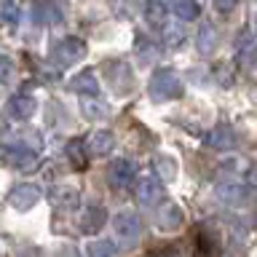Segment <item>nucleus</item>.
<instances>
[{
    "instance_id": "nucleus-1",
    "label": "nucleus",
    "mask_w": 257,
    "mask_h": 257,
    "mask_svg": "<svg viewBox=\"0 0 257 257\" xmlns=\"http://www.w3.org/2000/svg\"><path fill=\"white\" fill-rule=\"evenodd\" d=\"M148 91L156 102H166V99H180V96L185 94V86L172 70H156L153 78H150Z\"/></svg>"
},
{
    "instance_id": "nucleus-2",
    "label": "nucleus",
    "mask_w": 257,
    "mask_h": 257,
    "mask_svg": "<svg viewBox=\"0 0 257 257\" xmlns=\"http://www.w3.org/2000/svg\"><path fill=\"white\" fill-rule=\"evenodd\" d=\"M112 228H115L118 244L123 249H134L137 241H140V236H142V220H140L137 212H132V209L118 212L115 220H112Z\"/></svg>"
},
{
    "instance_id": "nucleus-3",
    "label": "nucleus",
    "mask_w": 257,
    "mask_h": 257,
    "mask_svg": "<svg viewBox=\"0 0 257 257\" xmlns=\"http://www.w3.org/2000/svg\"><path fill=\"white\" fill-rule=\"evenodd\" d=\"M0 164L19 169V172H30L38 164L35 150L24 148V145H0Z\"/></svg>"
},
{
    "instance_id": "nucleus-4",
    "label": "nucleus",
    "mask_w": 257,
    "mask_h": 257,
    "mask_svg": "<svg viewBox=\"0 0 257 257\" xmlns=\"http://www.w3.org/2000/svg\"><path fill=\"white\" fill-rule=\"evenodd\" d=\"M83 56H86V43L80 38H62L51 51V59L56 67H70V64L80 62Z\"/></svg>"
},
{
    "instance_id": "nucleus-5",
    "label": "nucleus",
    "mask_w": 257,
    "mask_h": 257,
    "mask_svg": "<svg viewBox=\"0 0 257 257\" xmlns=\"http://www.w3.org/2000/svg\"><path fill=\"white\" fill-rule=\"evenodd\" d=\"M217 254H220L217 233L209 230L206 225H198L193 230V257H217Z\"/></svg>"
},
{
    "instance_id": "nucleus-6",
    "label": "nucleus",
    "mask_w": 257,
    "mask_h": 257,
    "mask_svg": "<svg viewBox=\"0 0 257 257\" xmlns=\"http://www.w3.org/2000/svg\"><path fill=\"white\" fill-rule=\"evenodd\" d=\"M134 177H137V164L128 161V158L112 161L110 169H107V182L112 185V188H118V190L128 188V185L134 182Z\"/></svg>"
},
{
    "instance_id": "nucleus-7",
    "label": "nucleus",
    "mask_w": 257,
    "mask_h": 257,
    "mask_svg": "<svg viewBox=\"0 0 257 257\" xmlns=\"http://www.w3.org/2000/svg\"><path fill=\"white\" fill-rule=\"evenodd\" d=\"M8 201H11L14 209L27 212V209H32L40 201V188H38V185H32V182L16 185V188H11V193H8Z\"/></svg>"
},
{
    "instance_id": "nucleus-8",
    "label": "nucleus",
    "mask_w": 257,
    "mask_h": 257,
    "mask_svg": "<svg viewBox=\"0 0 257 257\" xmlns=\"http://www.w3.org/2000/svg\"><path fill=\"white\" fill-rule=\"evenodd\" d=\"M214 196L228 206H244L249 201V188L241 182H220L214 188Z\"/></svg>"
},
{
    "instance_id": "nucleus-9",
    "label": "nucleus",
    "mask_w": 257,
    "mask_h": 257,
    "mask_svg": "<svg viewBox=\"0 0 257 257\" xmlns=\"http://www.w3.org/2000/svg\"><path fill=\"white\" fill-rule=\"evenodd\" d=\"M35 110H38V102L32 99L30 94H16L6 104V115L14 118V120H27V118L35 115Z\"/></svg>"
},
{
    "instance_id": "nucleus-10",
    "label": "nucleus",
    "mask_w": 257,
    "mask_h": 257,
    "mask_svg": "<svg viewBox=\"0 0 257 257\" xmlns=\"http://www.w3.org/2000/svg\"><path fill=\"white\" fill-rule=\"evenodd\" d=\"M161 196H164V188H161V182L156 180V177H145V180H140V185H137V204L140 206H156Z\"/></svg>"
},
{
    "instance_id": "nucleus-11",
    "label": "nucleus",
    "mask_w": 257,
    "mask_h": 257,
    "mask_svg": "<svg viewBox=\"0 0 257 257\" xmlns=\"http://www.w3.org/2000/svg\"><path fill=\"white\" fill-rule=\"evenodd\" d=\"M32 22L38 24V27H43V24H59L62 22V8L54 3V0H38L35 6H32Z\"/></svg>"
},
{
    "instance_id": "nucleus-12",
    "label": "nucleus",
    "mask_w": 257,
    "mask_h": 257,
    "mask_svg": "<svg viewBox=\"0 0 257 257\" xmlns=\"http://www.w3.org/2000/svg\"><path fill=\"white\" fill-rule=\"evenodd\" d=\"M142 14H145V22H148V27H153V30H164L169 6H166V0H145Z\"/></svg>"
},
{
    "instance_id": "nucleus-13",
    "label": "nucleus",
    "mask_w": 257,
    "mask_h": 257,
    "mask_svg": "<svg viewBox=\"0 0 257 257\" xmlns=\"http://www.w3.org/2000/svg\"><path fill=\"white\" fill-rule=\"evenodd\" d=\"M182 220H185V214L177 204H164L156 214V225L161 230H177L182 225Z\"/></svg>"
},
{
    "instance_id": "nucleus-14",
    "label": "nucleus",
    "mask_w": 257,
    "mask_h": 257,
    "mask_svg": "<svg viewBox=\"0 0 257 257\" xmlns=\"http://www.w3.org/2000/svg\"><path fill=\"white\" fill-rule=\"evenodd\" d=\"M104 222H107V212H104L102 206H86L83 217H80V230H83L86 236H94V233L102 230Z\"/></svg>"
},
{
    "instance_id": "nucleus-15",
    "label": "nucleus",
    "mask_w": 257,
    "mask_h": 257,
    "mask_svg": "<svg viewBox=\"0 0 257 257\" xmlns=\"http://www.w3.org/2000/svg\"><path fill=\"white\" fill-rule=\"evenodd\" d=\"M48 201H51L56 209H75L78 201H80V193L75 188H64V185H59V188L48 190Z\"/></svg>"
},
{
    "instance_id": "nucleus-16",
    "label": "nucleus",
    "mask_w": 257,
    "mask_h": 257,
    "mask_svg": "<svg viewBox=\"0 0 257 257\" xmlns=\"http://www.w3.org/2000/svg\"><path fill=\"white\" fill-rule=\"evenodd\" d=\"M70 88H72V91H78V94L96 96V94H99V80H96L94 70H83V72H78V75L70 80Z\"/></svg>"
},
{
    "instance_id": "nucleus-17",
    "label": "nucleus",
    "mask_w": 257,
    "mask_h": 257,
    "mask_svg": "<svg viewBox=\"0 0 257 257\" xmlns=\"http://www.w3.org/2000/svg\"><path fill=\"white\" fill-rule=\"evenodd\" d=\"M206 145L214 150H230L233 145H236V137H233V132L228 126H217L214 132L206 134Z\"/></svg>"
},
{
    "instance_id": "nucleus-18",
    "label": "nucleus",
    "mask_w": 257,
    "mask_h": 257,
    "mask_svg": "<svg viewBox=\"0 0 257 257\" xmlns=\"http://www.w3.org/2000/svg\"><path fill=\"white\" fill-rule=\"evenodd\" d=\"M196 43H198V51L201 54H212L214 51V48H217V30H214V24H209V22L201 24Z\"/></svg>"
},
{
    "instance_id": "nucleus-19",
    "label": "nucleus",
    "mask_w": 257,
    "mask_h": 257,
    "mask_svg": "<svg viewBox=\"0 0 257 257\" xmlns=\"http://www.w3.org/2000/svg\"><path fill=\"white\" fill-rule=\"evenodd\" d=\"M67 158L75 172H83V169L88 166V158H86V142L83 140H72L67 145Z\"/></svg>"
},
{
    "instance_id": "nucleus-20",
    "label": "nucleus",
    "mask_w": 257,
    "mask_h": 257,
    "mask_svg": "<svg viewBox=\"0 0 257 257\" xmlns=\"http://www.w3.org/2000/svg\"><path fill=\"white\" fill-rule=\"evenodd\" d=\"M172 11L180 16L182 22H193V19H196V16L201 14V8H198L196 0H174Z\"/></svg>"
},
{
    "instance_id": "nucleus-21",
    "label": "nucleus",
    "mask_w": 257,
    "mask_h": 257,
    "mask_svg": "<svg viewBox=\"0 0 257 257\" xmlns=\"http://www.w3.org/2000/svg\"><path fill=\"white\" fill-rule=\"evenodd\" d=\"M19 16H22L19 0H0V22H6V24H19Z\"/></svg>"
},
{
    "instance_id": "nucleus-22",
    "label": "nucleus",
    "mask_w": 257,
    "mask_h": 257,
    "mask_svg": "<svg viewBox=\"0 0 257 257\" xmlns=\"http://www.w3.org/2000/svg\"><path fill=\"white\" fill-rule=\"evenodd\" d=\"M236 51H238V59L246 64H252V59H254V46H252V32H241V38H238V43H236Z\"/></svg>"
},
{
    "instance_id": "nucleus-23",
    "label": "nucleus",
    "mask_w": 257,
    "mask_h": 257,
    "mask_svg": "<svg viewBox=\"0 0 257 257\" xmlns=\"http://www.w3.org/2000/svg\"><path fill=\"white\" fill-rule=\"evenodd\" d=\"M112 142H115V140H112L110 132H96L91 137V145H88V148H91L94 156H107L110 148H112Z\"/></svg>"
},
{
    "instance_id": "nucleus-24",
    "label": "nucleus",
    "mask_w": 257,
    "mask_h": 257,
    "mask_svg": "<svg viewBox=\"0 0 257 257\" xmlns=\"http://www.w3.org/2000/svg\"><path fill=\"white\" fill-rule=\"evenodd\" d=\"M86 257H115V244L107 238L91 241V244L86 246Z\"/></svg>"
},
{
    "instance_id": "nucleus-25",
    "label": "nucleus",
    "mask_w": 257,
    "mask_h": 257,
    "mask_svg": "<svg viewBox=\"0 0 257 257\" xmlns=\"http://www.w3.org/2000/svg\"><path fill=\"white\" fill-rule=\"evenodd\" d=\"M164 40H166V46H180L182 40H185V30L180 27V24H164Z\"/></svg>"
},
{
    "instance_id": "nucleus-26",
    "label": "nucleus",
    "mask_w": 257,
    "mask_h": 257,
    "mask_svg": "<svg viewBox=\"0 0 257 257\" xmlns=\"http://www.w3.org/2000/svg\"><path fill=\"white\" fill-rule=\"evenodd\" d=\"M83 115L91 118V120L104 118V115H107V107H104V104H99V102H83Z\"/></svg>"
},
{
    "instance_id": "nucleus-27",
    "label": "nucleus",
    "mask_w": 257,
    "mask_h": 257,
    "mask_svg": "<svg viewBox=\"0 0 257 257\" xmlns=\"http://www.w3.org/2000/svg\"><path fill=\"white\" fill-rule=\"evenodd\" d=\"M156 169H158V172H161V177H164V180H172V177H174V172H177V164H174V161L172 158H158L156 161Z\"/></svg>"
},
{
    "instance_id": "nucleus-28",
    "label": "nucleus",
    "mask_w": 257,
    "mask_h": 257,
    "mask_svg": "<svg viewBox=\"0 0 257 257\" xmlns=\"http://www.w3.org/2000/svg\"><path fill=\"white\" fill-rule=\"evenodd\" d=\"M148 257H182V252L177 246H161V249H153L148 252Z\"/></svg>"
},
{
    "instance_id": "nucleus-29",
    "label": "nucleus",
    "mask_w": 257,
    "mask_h": 257,
    "mask_svg": "<svg viewBox=\"0 0 257 257\" xmlns=\"http://www.w3.org/2000/svg\"><path fill=\"white\" fill-rule=\"evenodd\" d=\"M236 6H238V0H214L217 14H230V11H236Z\"/></svg>"
},
{
    "instance_id": "nucleus-30",
    "label": "nucleus",
    "mask_w": 257,
    "mask_h": 257,
    "mask_svg": "<svg viewBox=\"0 0 257 257\" xmlns=\"http://www.w3.org/2000/svg\"><path fill=\"white\" fill-rule=\"evenodd\" d=\"M8 70H11V59L0 54V75H8Z\"/></svg>"
}]
</instances>
